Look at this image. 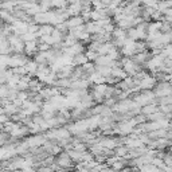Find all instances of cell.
I'll list each match as a JSON object with an SVG mask.
<instances>
[{"label":"cell","mask_w":172,"mask_h":172,"mask_svg":"<svg viewBox=\"0 0 172 172\" xmlns=\"http://www.w3.org/2000/svg\"><path fill=\"white\" fill-rule=\"evenodd\" d=\"M56 164L59 167H62V168H67V167H70L71 164H73V160H71L70 155H69L67 152H62L59 153V156H58V159H56Z\"/></svg>","instance_id":"1"},{"label":"cell","mask_w":172,"mask_h":172,"mask_svg":"<svg viewBox=\"0 0 172 172\" xmlns=\"http://www.w3.org/2000/svg\"><path fill=\"white\" fill-rule=\"evenodd\" d=\"M82 100H83V105H88V106H89V105H90V104H89V102H86V98H82ZM91 100H93V97H91V96H89L88 101H91Z\"/></svg>","instance_id":"2"}]
</instances>
